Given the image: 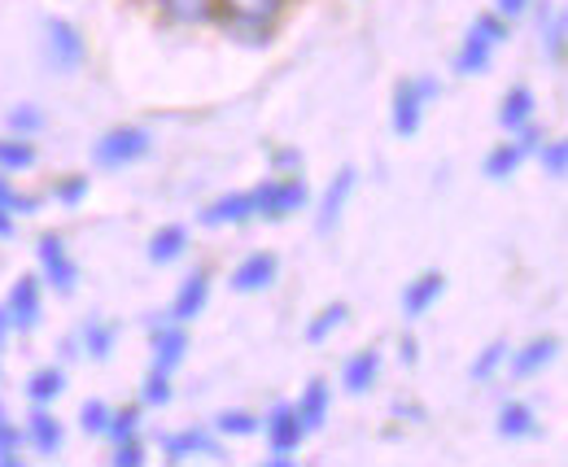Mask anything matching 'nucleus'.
Segmentation results:
<instances>
[{
	"label": "nucleus",
	"instance_id": "nucleus-48",
	"mask_svg": "<svg viewBox=\"0 0 568 467\" xmlns=\"http://www.w3.org/2000/svg\"><path fill=\"white\" fill-rule=\"evenodd\" d=\"M398 354H403V363H407V367H416V363H420V345H416V336H403Z\"/></svg>",
	"mask_w": 568,
	"mask_h": 467
},
{
	"label": "nucleus",
	"instance_id": "nucleus-28",
	"mask_svg": "<svg viewBox=\"0 0 568 467\" xmlns=\"http://www.w3.org/2000/svg\"><path fill=\"white\" fill-rule=\"evenodd\" d=\"M79 341H83V354H88V358L105 363V358L114 354L119 324H110V319H88V324H83V333H79Z\"/></svg>",
	"mask_w": 568,
	"mask_h": 467
},
{
	"label": "nucleus",
	"instance_id": "nucleus-39",
	"mask_svg": "<svg viewBox=\"0 0 568 467\" xmlns=\"http://www.w3.org/2000/svg\"><path fill=\"white\" fill-rule=\"evenodd\" d=\"M88 189H92L88 175H67V180H58L53 197H58V205H67V210H79V205L88 201Z\"/></svg>",
	"mask_w": 568,
	"mask_h": 467
},
{
	"label": "nucleus",
	"instance_id": "nucleus-44",
	"mask_svg": "<svg viewBox=\"0 0 568 467\" xmlns=\"http://www.w3.org/2000/svg\"><path fill=\"white\" fill-rule=\"evenodd\" d=\"M302 149H276L272 153V175H302Z\"/></svg>",
	"mask_w": 568,
	"mask_h": 467
},
{
	"label": "nucleus",
	"instance_id": "nucleus-30",
	"mask_svg": "<svg viewBox=\"0 0 568 467\" xmlns=\"http://www.w3.org/2000/svg\"><path fill=\"white\" fill-rule=\"evenodd\" d=\"M520 162H525V158H520V149L503 140V144H495V149L486 153V166H481V171H486V180H495L498 184V180H511V175L520 171Z\"/></svg>",
	"mask_w": 568,
	"mask_h": 467
},
{
	"label": "nucleus",
	"instance_id": "nucleus-50",
	"mask_svg": "<svg viewBox=\"0 0 568 467\" xmlns=\"http://www.w3.org/2000/svg\"><path fill=\"white\" fill-rule=\"evenodd\" d=\"M394 415H412V419H425V410H420V406H412V402H394Z\"/></svg>",
	"mask_w": 568,
	"mask_h": 467
},
{
	"label": "nucleus",
	"instance_id": "nucleus-12",
	"mask_svg": "<svg viewBox=\"0 0 568 467\" xmlns=\"http://www.w3.org/2000/svg\"><path fill=\"white\" fill-rule=\"evenodd\" d=\"M206 302H211V271L197 267L184 284H180V293H175V302H171V319L175 324H193L202 311H206Z\"/></svg>",
	"mask_w": 568,
	"mask_h": 467
},
{
	"label": "nucleus",
	"instance_id": "nucleus-37",
	"mask_svg": "<svg viewBox=\"0 0 568 467\" xmlns=\"http://www.w3.org/2000/svg\"><path fill=\"white\" fill-rule=\"evenodd\" d=\"M4 123H9V135L44 132V114H40V105H13V110L4 114Z\"/></svg>",
	"mask_w": 568,
	"mask_h": 467
},
{
	"label": "nucleus",
	"instance_id": "nucleus-9",
	"mask_svg": "<svg viewBox=\"0 0 568 467\" xmlns=\"http://www.w3.org/2000/svg\"><path fill=\"white\" fill-rule=\"evenodd\" d=\"M281 275V258L272 254V250H254V254H245L236 271H232V293H263L272 280Z\"/></svg>",
	"mask_w": 568,
	"mask_h": 467
},
{
	"label": "nucleus",
	"instance_id": "nucleus-49",
	"mask_svg": "<svg viewBox=\"0 0 568 467\" xmlns=\"http://www.w3.org/2000/svg\"><path fill=\"white\" fill-rule=\"evenodd\" d=\"M18 232V214H9L4 205H0V241H9Z\"/></svg>",
	"mask_w": 568,
	"mask_h": 467
},
{
	"label": "nucleus",
	"instance_id": "nucleus-31",
	"mask_svg": "<svg viewBox=\"0 0 568 467\" xmlns=\"http://www.w3.org/2000/svg\"><path fill=\"white\" fill-rule=\"evenodd\" d=\"M346 315H351V306H346V302H333V306H324V311H320V315L306 324V341H311V345H324L328 336H333L337 328H342V324H346Z\"/></svg>",
	"mask_w": 568,
	"mask_h": 467
},
{
	"label": "nucleus",
	"instance_id": "nucleus-32",
	"mask_svg": "<svg viewBox=\"0 0 568 467\" xmlns=\"http://www.w3.org/2000/svg\"><path fill=\"white\" fill-rule=\"evenodd\" d=\"M258 428H263V419L250 415V410H219L214 415V433L219 437H254Z\"/></svg>",
	"mask_w": 568,
	"mask_h": 467
},
{
	"label": "nucleus",
	"instance_id": "nucleus-13",
	"mask_svg": "<svg viewBox=\"0 0 568 467\" xmlns=\"http://www.w3.org/2000/svg\"><path fill=\"white\" fill-rule=\"evenodd\" d=\"M442 293H446V275H442V271H420V275L407 280V288H403V315H407V319H425L428 311L437 306Z\"/></svg>",
	"mask_w": 568,
	"mask_h": 467
},
{
	"label": "nucleus",
	"instance_id": "nucleus-21",
	"mask_svg": "<svg viewBox=\"0 0 568 467\" xmlns=\"http://www.w3.org/2000/svg\"><path fill=\"white\" fill-rule=\"evenodd\" d=\"M254 219V205H250V193H227V197L211 201L202 210V223L206 227H236V223H250Z\"/></svg>",
	"mask_w": 568,
	"mask_h": 467
},
{
	"label": "nucleus",
	"instance_id": "nucleus-45",
	"mask_svg": "<svg viewBox=\"0 0 568 467\" xmlns=\"http://www.w3.org/2000/svg\"><path fill=\"white\" fill-rule=\"evenodd\" d=\"M547 135H542V128H534V123H525V128H516V149H520V158H534L538 153V144H542Z\"/></svg>",
	"mask_w": 568,
	"mask_h": 467
},
{
	"label": "nucleus",
	"instance_id": "nucleus-14",
	"mask_svg": "<svg viewBox=\"0 0 568 467\" xmlns=\"http://www.w3.org/2000/svg\"><path fill=\"white\" fill-rule=\"evenodd\" d=\"M27 441L36 446V455L53 459V455H62L67 428H62V419H58V415H53L49 406H36V410L27 415Z\"/></svg>",
	"mask_w": 568,
	"mask_h": 467
},
{
	"label": "nucleus",
	"instance_id": "nucleus-51",
	"mask_svg": "<svg viewBox=\"0 0 568 467\" xmlns=\"http://www.w3.org/2000/svg\"><path fill=\"white\" fill-rule=\"evenodd\" d=\"M4 336H9V315H4V306H0V345H4Z\"/></svg>",
	"mask_w": 568,
	"mask_h": 467
},
{
	"label": "nucleus",
	"instance_id": "nucleus-19",
	"mask_svg": "<svg viewBox=\"0 0 568 467\" xmlns=\"http://www.w3.org/2000/svg\"><path fill=\"white\" fill-rule=\"evenodd\" d=\"M556 354H560V341H556V336H538V341H529L525 349L511 354V376L529 380V376H538L542 367H551Z\"/></svg>",
	"mask_w": 568,
	"mask_h": 467
},
{
	"label": "nucleus",
	"instance_id": "nucleus-33",
	"mask_svg": "<svg viewBox=\"0 0 568 467\" xmlns=\"http://www.w3.org/2000/svg\"><path fill=\"white\" fill-rule=\"evenodd\" d=\"M534 158H538V166H542V175H547V180H565L568 175V144L565 140H542Z\"/></svg>",
	"mask_w": 568,
	"mask_h": 467
},
{
	"label": "nucleus",
	"instance_id": "nucleus-43",
	"mask_svg": "<svg viewBox=\"0 0 568 467\" xmlns=\"http://www.w3.org/2000/svg\"><path fill=\"white\" fill-rule=\"evenodd\" d=\"M110 464H114V467H141L144 464L141 437H123V441H114V455H110Z\"/></svg>",
	"mask_w": 568,
	"mask_h": 467
},
{
	"label": "nucleus",
	"instance_id": "nucleus-11",
	"mask_svg": "<svg viewBox=\"0 0 568 467\" xmlns=\"http://www.w3.org/2000/svg\"><path fill=\"white\" fill-rule=\"evenodd\" d=\"M538 35H542V58H547V67L560 70L568 58V22L551 0L538 4Z\"/></svg>",
	"mask_w": 568,
	"mask_h": 467
},
{
	"label": "nucleus",
	"instance_id": "nucleus-36",
	"mask_svg": "<svg viewBox=\"0 0 568 467\" xmlns=\"http://www.w3.org/2000/svg\"><path fill=\"white\" fill-rule=\"evenodd\" d=\"M171 398H175V389H171V372L153 367L141 385V402L144 406H171Z\"/></svg>",
	"mask_w": 568,
	"mask_h": 467
},
{
	"label": "nucleus",
	"instance_id": "nucleus-29",
	"mask_svg": "<svg viewBox=\"0 0 568 467\" xmlns=\"http://www.w3.org/2000/svg\"><path fill=\"white\" fill-rule=\"evenodd\" d=\"M288 0H219V13H236V18H254V22H267L276 27Z\"/></svg>",
	"mask_w": 568,
	"mask_h": 467
},
{
	"label": "nucleus",
	"instance_id": "nucleus-40",
	"mask_svg": "<svg viewBox=\"0 0 568 467\" xmlns=\"http://www.w3.org/2000/svg\"><path fill=\"white\" fill-rule=\"evenodd\" d=\"M0 205H4L9 214H36V210H40V197H31V193H18V189L9 184V175L0 171Z\"/></svg>",
	"mask_w": 568,
	"mask_h": 467
},
{
	"label": "nucleus",
	"instance_id": "nucleus-6",
	"mask_svg": "<svg viewBox=\"0 0 568 467\" xmlns=\"http://www.w3.org/2000/svg\"><path fill=\"white\" fill-rule=\"evenodd\" d=\"M149 345H153V367H162V372H175V367L189 358V333H184V324H175L171 315H166V319H153Z\"/></svg>",
	"mask_w": 568,
	"mask_h": 467
},
{
	"label": "nucleus",
	"instance_id": "nucleus-15",
	"mask_svg": "<svg viewBox=\"0 0 568 467\" xmlns=\"http://www.w3.org/2000/svg\"><path fill=\"white\" fill-rule=\"evenodd\" d=\"M293 410H297V419H302L306 433H320V428L328 424V415H333V385H328L324 376H315V380L302 389V398L293 402Z\"/></svg>",
	"mask_w": 568,
	"mask_h": 467
},
{
	"label": "nucleus",
	"instance_id": "nucleus-26",
	"mask_svg": "<svg viewBox=\"0 0 568 467\" xmlns=\"http://www.w3.org/2000/svg\"><path fill=\"white\" fill-rule=\"evenodd\" d=\"M219 27H223V35H227V40H236V44H245V49H263V44H272V27H267V22L223 13V18H219Z\"/></svg>",
	"mask_w": 568,
	"mask_h": 467
},
{
	"label": "nucleus",
	"instance_id": "nucleus-8",
	"mask_svg": "<svg viewBox=\"0 0 568 467\" xmlns=\"http://www.w3.org/2000/svg\"><path fill=\"white\" fill-rule=\"evenodd\" d=\"M162 455H166V464H184V459H193V455H206V459H219V464L232 459L211 433H202V428H184V433L162 437Z\"/></svg>",
	"mask_w": 568,
	"mask_h": 467
},
{
	"label": "nucleus",
	"instance_id": "nucleus-2",
	"mask_svg": "<svg viewBox=\"0 0 568 467\" xmlns=\"http://www.w3.org/2000/svg\"><path fill=\"white\" fill-rule=\"evenodd\" d=\"M153 153V135L144 128H110L92 144V162L101 171H123V166H136Z\"/></svg>",
	"mask_w": 568,
	"mask_h": 467
},
{
	"label": "nucleus",
	"instance_id": "nucleus-25",
	"mask_svg": "<svg viewBox=\"0 0 568 467\" xmlns=\"http://www.w3.org/2000/svg\"><path fill=\"white\" fill-rule=\"evenodd\" d=\"M67 394V372L62 367H40L27 376V398L31 406H53V402Z\"/></svg>",
	"mask_w": 568,
	"mask_h": 467
},
{
	"label": "nucleus",
	"instance_id": "nucleus-41",
	"mask_svg": "<svg viewBox=\"0 0 568 467\" xmlns=\"http://www.w3.org/2000/svg\"><path fill=\"white\" fill-rule=\"evenodd\" d=\"M473 31H477V35H486V40H490V44H507V40H511V22H507V18H503V13H495V9H490V13H481V18H477V22H473Z\"/></svg>",
	"mask_w": 568,
	"mask_h": 467
},
{
	"label": "nucleus",
	"instance_id": "nucleus-47",
	"mask_svg": "<svg viewBox=\"0 0 568 467\" xmlns=\"http://www.w3.org/2000/svg\"><path fill=\"white\" fill-rule=\"evenodd\" d=\"M416 92H420V101H425V105H433V101L442 97V83H437V79H428V74H420V79H416Z\"/></svg>",
	"mask_w": 568,
	"mask_h": 467
},
{
	"label": "nucleus",
	"instance_id": "nucleus-38",
	"mask_svg": "<svg viewBox=\"0 0 568 467\" xmlns=\"http://www.w3.org/2000/svg\"><path fill=\"white\" fill-rule=\"evenodd\" d=\"M22 441H27V437L18 433V424L0 415V467H18V464H22Z\"/></svg>",
	"mask_w": 568,
	"mask_h": 467
},
{
	"label": "nucleus",
	"instance_id": "nucleus-7",
	"mask_svg": "<svg viewBox=\"0 0 568 467\" xmlns=\"http://www.w3.org/2000/svg\"><path fill=\"white\" fill-rule=\"evenodd\" d=\"M263 428H267V450L272 455H297L302 441H306V428H302V419H297V410L288 402L272 406V415L263 419Z\"/></svg>",
	"mask_w": 568,
	"mask_h": 467
},
{
	"label": "nucleus",
	"instance_id": "nucleus-4",
	"mask_svg": "<svg viewBox=\"0 0 568 467\" xmlns=\"http://www.w3.org/2000/svg\"><path fill=\"white\" fill-rule=\"evenodd\" d=\"M4 315H9V328H18V333H31L40 324V315H44L40 275H18V284L4 297Z\"/></svg>",
	"mask_w": 568,
	"mask_h": 467
},
{
	"label": "nucleus",
	"instance_id": "nucleus-27",
	"mask_svg": "<svg viewBox=\"0 0 568 467\" xmlns=\"http://www.w3.org/2000/svg\"><path fill=\"white\" fill-rule=\"evenodd\" d=\"M40 162L31 135H0V171L4 175H18V171H31Z\"/></svg>",
	"mask_w": 568,
	"mask_h": 467
},
{
	"label": "nucleus",
	"instance_id": "nucleus-16",
	"mask_svg": "<svg viewBox=\"0 0 568 467\" xmlns=\"http://www.w3.org/2000/svg\"><path fill=\"white\" fill-rule=\"evenodd\" d=\"M425 128V101L416 92V79H403L394 88V135L412 140V135Z\"/></svg>",
	"mask_w": 568,
	"mask_h": 467
},
{
	"label": "nucleus",
	"instance_id": "nucleus-35",
	"mask_svg": "<svg viewBox=\"0 0 568 467\" xmlns=\"http://www.w3.org/2000/svg\"><path fill=\"white\" fill-rule=\"evenodd\" d=\"M110 415H114V406L101 398H88L83 402V410H79V428L88 433V437H105V428H110Z\"/></svg>",
	"mask_w": 568,
	"mask_h": 467
},
{
	"label": "nucleus",
	"instance_id": "nucleus-22",
	"mask_svg": "<svg viewBox=\"0 0 568 467\" xmlns=\"http://www.w3.org/2000/svg\"><path fill=\"white\" fill-rule=\"evenodd\" d=\"M158 9L175 27H206L219 18V0H158Z\"/></svg>",
	"mask_w": 568,
	"mask_h": 467
},
{
	"label": "nucleus",
	"instance_id": "nucleus-20",
	"mask_svg": "<svg viewBox=\"0 0 568 467\" xmlns=\"http://www.w3.org/2000/svg\"><path fill=\"white\" fill-rule=\"evenodd\" d=\"M376 376H381V349H358L346 358V367H342V385H346V394H367L372 385H376Z\"/></svg>",
	"mask_w": 568,
	"mask_h": 467
},
{
	"label": "nucleus",
	"instance_id": "nucleus-17",
	"mask_svg": "<svg viewBox=\"0 0 568 467\" xmlns=\"http://www.w3.org/2000/svg\"><path fill=\"white\" fill-rule=\"evenodd\" d=\"M538 433H542V419H538V410L529 402H507L498 410V437L503 441H529Z\"/></svg>",
	"mask_w": 568,
	"mask_h": 467
},
{
	"label": "nucleus",
	"instance_id": "nucleus-1",
	"mask_svg": "<svg viewBox=\"0 0 568 467\" xmlns=\"http://www.w3.org/2000/svg\"><path fill=\"white\" fill-rule=\"evenodd\" d=\"M311 189L302 175H276V180H263L258 189H250V205H254V219H267V223H281L288 214L306 210Z\"/></svg>",
	"mask_w": 568,
	"mask_h": 467
},
{
	"label": "nucleus",
	"instance_id": "nucleus-18",
	"mask_svg": "<svg viewBox=\"0 0 568 467\" xmlns=\"http://www.w3.org/2000/svg\"><path fill=\"white\" fill-rule=\"evenodd\" d=\"M189 227L184 223H166V227H158L153 232V241H149V263L153 267H171V263H180L184 254H189Z\"/></svg>",
	"mask_w": 568,
	"mask_h": 467
},
{
	"label": "nucleus",
	"instance_id": "nucleus-46",
	"mask_svg": "<svg viewBox=\"0 0 568 467\" xmlns=\"http://www.w3.org/2000/svg\"><path fill=\"white\" fill-rule=\"evenodd\" d=\"M529 4H534V0H495V13H503L507 22H516V18H520Z\"/></svg>",
	"mask_w": 568,
	"mask_h": 467
},
{
	"label": "nucleus",
	"instance_id": "nucleus-5",
	"mask_svg": "<svg viewBox=\"0 0 568 467\" xmlns=\"http://www.w3.org/2000/svg\"><path fill=\"white\" fill-rule=\"evenodd\" d=\"M36 258H40V280L44 284H53L58 293H74V284H79V263H74L71 254H67V241L62 236H40V245H36Z\"/></svg>",
	"mask_w": 568,
	"mask_h": 467
},
{
	"label": "nucleus",
	"instance_id": "nucleus-10",
	"mask_svg": "<svg viewBox=\"0 0 568 467\" xmlns=\"http://www.w3.org/2000/svg\"><path fill=\"white\" fill-rule=\"evenodd\" d=\"M358 184V171L355 166H342L337 175H333V184L324 189V201H320V214H315V232H333L337 223H342V210H346V201H351V193H355Z\"/></svg>",
	"mask_w": 568,
	"mask_h": 467
},
{
	"label": "nucleus",
	"instance_id": "nucleus-24",
	"mask_svg": "<svg viewBox=\"0 0 568 467\" xmlns=\"http://www.w3.org/2000/svg\"><path fill=\"white\" fill-rule=\"evenodd\" d=\"M490 62H495V44L486 35L468 31L464 44H459V53H455V74H486Z\"/></svg>",
	"mask_w": 568,
	"mask_h": 467
},
{
	"label": "nucleus",
	"instance_id": "nucleus-23",
	"mask_svg": "<svg viewBox=\"0 0 568 467\" xmlns=\"http://www.w3.org/2000/svg\"><path fill=\"white\" fill-rule=\"evenodd\" d=\"M534 114H538V97H534V88H525V83H516V88L503 97V105H498V123H503L507 132L534 123Z\"/></svg>",
	"mask_w": 568,
	"mask_h": 467
},
{
	"label": "nucleus",
	"instance_id": "nucleus-42",
	"mask_svg": "<svg viewBox=\"0 0 568 467\" xmlns=\"http://www.w3.org/2000/svg\"><path fill=\"white\" fill-rule=\"evenodd\" d=\"M136 428H141V410H136V406H123V410L110 415L105 437H110V441H123V437H136Z\"/></svg>",
	"mask_w": 568,
	"mask_h": 467
},
{
	"label": "nucleus",
	"instance_id": "nucleus-3",
	"mask_svg": "<svg viewBox=\"0 0 568 467\" xmlns=\"http://www.w3.org/2000/svg\"><path fill=\"white\" fill-rule=\"evenodd\" d=\"M44 58L58 74H74L88 62V40L71 18H49L44 22Z\"/></svg>",
	"mask_w": 568,
	"mask_h": 467
},
{
	"label": "nucleus",
	"instance_id": "nucleus-34",
	"mask_svg": "<svg viewBox=\"0 0 568 467\" xmlns=\"http://www.w3.org/2000/svg\"><path fill=\"white\" fill-rule=\"evenodd\" d=\"M507 363V341H490L477 358H473V367H468V376L477 380V385H486V380H495V372Z\"/></svg>",
	"mask_w": 568,
	"mask_h": 467
}]
</instances>
